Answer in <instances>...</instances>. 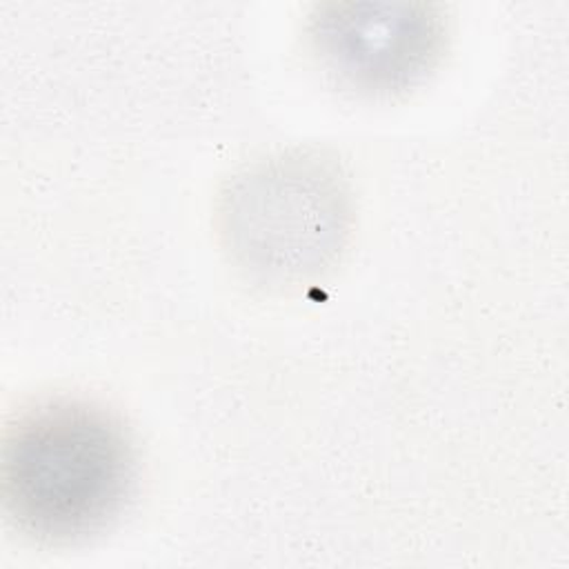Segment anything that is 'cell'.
I'll use <instances>...</instances> for the list:
<instances>
[{
  "instance_id": "obj_1",
  "label": "cell",
  "mask_w": 569,
  "mask_h": 569,
  "mask_svg": "<svg viewBox=\"0 0 569 569\" xmlns=\"http://www.w3.org/2000/svg\"><path fill=\"white\" fill-rule=\"evenodd\" d=\"M136 485V451L102 407L58 398L24 409L2 445V498L13 525L40 542L102 531Z\"/></svg>"
},
{
  "instance_id": "obj_2",
  "label": "cell",
  "mask_w": 569,
  "mask_h": 569,
  "mask_svg": "<svg viewBox=\"0 0 569 569\" xmlns=\"http://www.w3.org/2000/svg\"><path fill=\"white\" fill-rule=\"evenodd\" d=\"M351 198L338 167L316 153H282L238 173L220 198V233L233 262L273 287L302 284L345 247Z\"/></svg>"
},
{
  "instance_id": "obj_3",
  "label": "cell",
  "mask_w": 569,
  "mask_h": 569,
  "mask_svg": "<svg viewBox=\"0 0 569 569\" xmlns=\"http://www.w3.org/2000/svg\"><path fill=\"white\" fill-rule=\"evenodd\" d=\"M309 33L320 64L369 96L411 89L445 49V22L425 4H325Z\"/></svg>"
}]
</instances>
